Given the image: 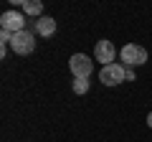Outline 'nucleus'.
Segmentation results:
<instances>
[{"label":"nucleus","mask_w":152,"mask_h":142,"mask_svg":"<svg viewBox=\"0 0 152 142\" xmlns=\"http://www.w3.org/2000/svg\"><path fill=\"white\" fill-rule=\"evenodd\" d=\"M0 26H3V31H8V33H20V31H26V18H23V13H18V10H8V13H3L0 15Z\"/></svg>","instance_id":"nucleus-5"},{"label":"nucleus","mask_w":152,"mask_h":142,"mask_svg":"<svg viewBox=\"0 0 152 142\" xmlns=\"http://www.w3.org/2000/svg\"><path fill=\"white\" fill-rule=\"evenodd\" d=\"M71 86H74L76 94H86V91H89V79H74Z\"/></svg>","instance_id":"nucleus-9"},{"label":"nucleus","mask_w":152,"mask_h":142,"mask_svg":"<svg viewBox=\"0 0 152 142\" xmlns=\"http://www.w3.org/2000/svg\"><path fill=\"white\" fill-rule=\"evenodd\" d=\"M10 48L15 51L18 56H28V53H33V48H36V36H33L31 31H20V33H15V36H13V41H10Z\"/></svg>","instance_id":"nucleus-3"},{"label":"nucleus","mask_w":152,"mask_h":142,"mask_svg":"<svg viewBox=\"0 0 152 142\" xmlns=\"http://www.w3.org/2000/svg\"><path fill=\"white\" fill-rule=\"evenodd\" d=\"M94 56H96V61H99V64L109 66V64H114V59H117V48H114V43H112V41H96Z\"/></svg>","instance_id":"nucleus-6"},{"label":"nucleus","mask_w":152,"mask_h":142,"mask_svg":"<svg viewBox=\"0 0 152 142\" xmlns=\"http://www.w3.org/2000/svg\"><path fill=\"white\" fill-rule=\"evenodd\" d=\"M36 31H38V36H53V33H56V20L48 18V15L38 18V20H36Z\"/></svg>","instance_id":"nucleus-7"},{"label":"nucleus","mask_w":152,"mask_h":142,"mask_svg":"<svg viewBox=\"0 0 152 142\" xmlns=\"http://www.w3.org/2000/svg\"><path fill=\"white\" fill-rule=\"evenodd\" d=\"M147 127H150V130H152V112H150V114H147Z\"/></svg>","instance_id":"nucleus-10"},{"label":"nucleus","mask_w":152,"mask_h":142,"mask_svg":"<svg viewBox=\"0 0 152 142\" xmlns=\"http://www.w3.org/2000/svg\"><path fill=\"white\" fill-rule=\"evenodd\" d=\"M69 69L74 74V79H89L91 71H94V61L89 56H84V53H74L69 59Z\"/></svg>","instance_id":"nucleus-2"},{"label":"nucleus","mask_w":152,"mask_h":142,"mask_svg":"<svg viewBox=\"0 0 152 142\" xmlns=\"http://www.w3.org/2000/svg\"><path fill=\"white\" fill-rule=\"evenodd\" d=\"M23 13H28V15H41V13H43V3H41V0H26V3H23Z\"/></svg>","instance_id":"nucleus-8"},{"label":"nucleus","mask_w":152,"mask_h":142,"mask_svg":"<svg viewBox=\"0 0 152 142\" xmlns=\"http://www.w3.org/2000/svg\"><path fill=\"white\" fill-rule=\"evenodd\" d=\"M119 59H122V64H127V66H142L147 61V51L142 48V46H137V43H127L124 48L119 51Z\"/></svg>","instance_id":"nucleus-4"},{"label":"nucleus","mask_w":152,"mask_h":142,"mask_svg":"<svg viewBox=\"0 0 152 142\" xmlns=\"http://www.w3.org/2000/svg\"><path fill=\"white\" fill-rule=\"evenodd\" d=\"M99 81L104 86H117V84L127 81V69L122 64H109V66H102L99 71Z\"/></svg>","instance_id":"nucleus-1"}]
</instances>
